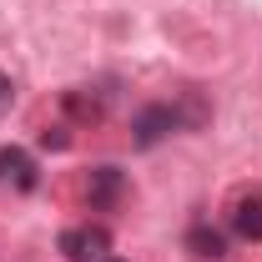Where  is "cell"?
<instances>
[{
  "instance_id": "cell-8",
  "label": "cell",
  "mask_w": 262,
  "mask_h": 262,
  "mask_svg": "<svg viewBox=\"0 0 262 262\" xmlns=\"http://www.w3.org/2000/svg\"><path fill=\"white\" fill-rule=\"evenodd\" d=\"M177 106V116H182V131H196V126H207V101H202V91H182V96L171 101Z\"/></svg>"
},
{
  "instance_id": "cell-10",
  "label": "cell",
  "mask_w": 262,
  "mask_h": 262,
  "mask_svg": "<svg viewBox=\"0 0 262 262\" xmlns=\"http://www.w3.org/2000/svg\"><path fill=\"white\" fill-rule=\"evenodd\" d=\"M10 106H15V81H10V76L0 71V116H5Z\"/></svg>"
},
{
  "instance_id": "cell-3",
  "label": "cell",
  "mask_w": 262,
  "mask_h": 262,
  "mask_svg": "<svg viewBox=\"0 0 262 262\" xmlns=\"http://www.w3.org/2000/svg\"><path fill=\"white\" fill-rule=\"evenodd\" d=\"M227 222L242 242H262V187H242L232 192V207H227Z\"/></svg>"
},
{
  "instance_id": "cell-2",
  "label": "cell",
  "mask_w": 262,
  "mask_h": 262,
  "mask_svg": "<svg viewBox=\"0 0 262 262\" xmlns=\"http://www.w3.org/2000/svg\"><path fill=\"white\" fill-rule=\"evenodd\" d=\"M61 252L66 262H101L111 252V232L101 222H81V227H66L61 232Z\"/></svg>"
},
{
  "instance_id": "cell-6",
  "label": "cell",
  "mask_w": 262,
  "mask_h": 262,
  "mask_svg": "<svg viewBox=\"0 0 262 262\" xmlns=\"http://www.w3.org/2000/svg\"><path fill=\"white\" fill-rule=\"evenodd\" d=\"M187 247H192L196 257H207V262L227 257V237L212 227V222H192V227H187Z\"/></svg>"
},
{
  "instance_id": "cell-4",
  "label": "cell",
  "mask_w": 262,
  "mask_h": 262,
  "mask_svg": "<svg viewBox=\"0 0 262 262\" xmlns=\"http://www.w3.org/2000/svg\"><path fill=\"white\" fill-rule=\"evenodd\" d=\"M0 187H10V192H35L40 187V166L26 146H0Z\"/></svg>"
},
{
  "instance_id": "cell-11",
  "label": "cell",
  "mask_w": 262,
  "mask_h": 262,
  "mask_svg": "<svg viewBox=\"0 0 262 262\" xmlns=\"http://www.w3.org/2000/svg\"><path fill=\"white\" fill-rule=\"evenodd\" d=\"M101 262H121V257H101Z\"/></svg>"
},
{
  "instance_id": "cell-9",
  "label": "cell",
  "mask_w": 262,
  "mask_h": 262,
  "mask_svg": "<svg viewBox=\"0 0 262 262\" xmlns=\"http://www.w3.org/2000/svg\"><path fill=\"white\" fill-rule=\"evenodd\" d=\"M40 146H56V151H61V146H71L66 126H46V131H40Z\"/></svg>"
},
{
  "instance_id": "cell-5",
  "label": "cell",
  "mask_w": 262,
  "mask_h": 262,
  "mask_svg": "<svg viewBox=\"0 0 262 262\" xmlns=\"http://www.w3.org/2000/svg\"><path fill=\"white\" fill-rule=\"evenodd\" d=\"M121 196H126L121 166H91V177H86V207L91 212H111Z\"/></svg>"
},
{
  "instance_id": "cell-7",
  "label": "cell",
  "mask_w": 262,
  "mask_h": 262,
  "mask_svg": "<svg viewBox=\"0 0 262 262\" xmlns=\"http://www.w3.org/2000/svg\"><path fill=\"white\" fill-rule=\"evenodd\" d=\"M61 106H66V116H71V121H101L106 96H101V91H86V86H71V91L61 96Z\"/></svg>"
},
{
  "instance_id": "cell-1",
  "label": "cell",
  "mask_w": 262,
  "mask_h": 262,
  "mask_svg": "<svg viewBox=\"0 0 262 262\" xmlns=\"http://www.w3.org/2000/svg\"><path fill=\"white\" fill-rule=\"evenodd\" d=\"M171 131H182L177 106H171V101H151V106L136 111V121H131V141H136V146H157V141H166Z\"/></svg>"
}]
</instances>
